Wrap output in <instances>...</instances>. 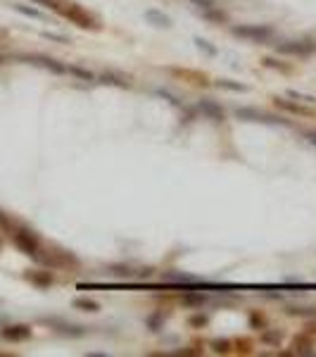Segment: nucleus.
<instances>
[{"mask_svg":"<svg viewBox=\"0 0 316 357\" xmlns=\"http://www.w3.org/2000/svg\"><path fill=\"white\" fill-rule=\"evenodd\" d=\"M233 33L240 39L252 41V43H266L273 36V29L264 24H243V26H233Z\"/></svg>","mask_w":316,"mask_h":357,"instance_id":"f257e3e1","label":"nucleus"},{"mask_svg":"<svg viewBox=\"0 0 316 357\" xmlns=\"http://www.w3.org/2000/svg\"><path fill=\"white\" fill-rule=\"evenodd\" d=\"M60 12L67 17L69 22H74L76 26H81V29H98V22H95V17L88 15V12H86L81 5H69V8H62Z\"/></svg>","mask_w":316,"mask_h":357,"instance_id":"f03ea898","label":"nucleus"},{"mask_svg":"<svg viewBox=\"0 0 316 357\" xmlns=\"http://www.w3.org/2000/svg\"><path fill=\"white\" fill-rule=\"evenodd\" d=\"M15 243H17V248L24 250L26 255L38 257V238H36L31 231H17L15 233Z\"/></svg>","mask_w":316,"mask_h":357,"instance_id":"7ed1b4c3","label":"nucleus"},{"mask_svg":"<svg viewBox=\"0 0 316 357\" xmlns=\"http://www.w3.org/2000/svg\"><path fill=\"white\" fill-rule=\"evenodd\" d=\"M278 53H288V55H311L316 50V43L311 41H288V43H281Z\"/></svg>","mask_w":316,"mask_h":357,"instance_id":"20e7f679","label":"nucleus"},{"mask_svg":"<svg viewBox=\"0 0 316 357\" xmlns=\"http://www.w3.org/2000/svg\"><path fill=\"white\" fill-rule=\"evenodd\" d=\"M0 336L5 338V341H12V343H19V341H26L31 336V326L26 324H12V326H5Z\"/></svg>","mask_w":316,"mask_h":357,"instance_id":"39448f33","label":"nucleus"},{"mask_svg":"<svg viewBox=\"0 0 316 357\" xmlns=\"http://www.w3.org/2000/svg\"><path fill=\"white\" fill-rule=\"evenodd\" d=\"M22 60L33 62V64H41V67H46V69L55 72V74H64V72H69V67H64V64H60L57 60H53V57H46V55H29V57H22Z\"/></svg>","mask_w":316,"mask_h":357,"instance_id":"423d86ee","label":"nucleus"},{"mask_svg":"<svg viewBox=\"0 0 316 357\" xmlns=\"http://www.w3.org/2000/svg\"><path fill=\"white\" fill-rule=\"evenodd\" d=\"M48 326H55L60 334H67V336H74V338H78V336L86 334L84 326H76V324H67V322H62V319H55V317H46L43 319Z\"/></svg>","mask_w":316,"mask_h":357,"instance_id":"0eeeda50","label":"nucleus"},{"mask_svg":"<svg viewBox=\"0 0 316 357\" xmlns=\"http://www.w3.org/2000/svg\"><path fill=\"white\" fill-rule=\"evenodd\" d=\"M235 117H238V119H247V122H266V124L283 122L281 117H278V119H273V117L264 115V112H257V110H252V108H238V110H235Z\"/></svg>","mask_w":316,"mask_h":357,"instance_id":"6e6552de","label":"nucleus"},{"mask_svg":"<svg viewBox=\"0 0 316 357\" xmlns=\"http://www.w3.org/2000/svg\"><path fill=\"white\" fill-rule=\"evenodd\" d=\"M200 110L209 117V119H214V122H221V119H224V110L219 108L216 102H212V100H202L200 102Z\"/></svg>","mask_w":316,"mask_h":357,"instance_id":"1a4fd4ad","label":"nucleus"},{"mask_svg":"<svg viewBox=\"0 0 316 357\" xmlns=\"http://www.w3.org/2000/svg\"><path fill=\"white\" fill-rule=\"evenodd\" d=\"M145 19L150 24H154V26H169L171 19L164 12H160V10H145Z\"/></svg>","mask_w":316,"mask_h":357,"instance_id":"9d476101","label":"nucleus"},{"mask_svg":"<svg viewBox=\"0 0 316 357\" xmlns=\"http://www.w3.org/2000/svg\"><path fill=\"white\" fill-rule=\"evenodd\" d=\"M26 279H29L31 283L41 286V288H48L50 283H53V276H50V272H29V274H26Z\"/></svg>","mask_w":316,"mask_h":357,"instance_id":"9b49d317","label":"nucleus"},{"mask_svg":"<svg viewBox=\"0 0 316 357\" xmlns=\"http://www.w3.org/2000/svg\"><path fill=\"white\" fill-rule=\"evenodd\" d=\"M74 307H76V310H84V312H98L100 310V305L95 303V300H91V298H76V300H74Z\"/></svg>","mask_w":316,"mask_h":357,"instance_id":"f8f14e48","label":"nucleus"},{"mask_svg":"<svg viewBox=\"0 0 316 357\" xmlns=\"http://www.w3.org/2000/svg\"><path fill=\"white\" fill-rule=\"evenodd\" d=\"M207 303V295L205 293H185L183 295V305H195V307H200V305Z\"/></svg>","mask_w":316,"mask_h":357,"instance_id":"ddd939ff","label":"nucleus"},{"mask_svg":"<svg viewBox=\"0 0 316 357\" xmlns=\"http://www.w3.org/2000/svg\"><path fill=\"white\" fill-rule=\"evenodd\" d=\"M17 12H22V15L31 17V19H46V15L43 12H38V10H33V8H26V5H15Z\"/></svg>","mask_w":316,"mask_h":357,"instance_id":"4468645a","label":"nucleus"},{"mask_svg":"<svg viewBox=\"0 0 316 357\" xmlns=\"http://www.w3.org/2000/svg\"><path fill=\"white\" fill-rule=\"evenodd\" d=\"M202 15L207 17L209 22H226V15H224V12H221V10H216V8L202 10Z\"/></svg>","mask_w":316,"mask_h":357,"instance_id":"2eb2a0df","label":"nucleus"},{"mask_svg":"<svg viewBox=\"0 0 316 357\" xmlns=\"http://www.w3.org/2000/svg\"><path fill=\"white\" fill-rule=\"evenodd\" d=\"M102 81L105 84H116V86H122V88H126L129 86V81L122 77H116V74H102Z\"/></svg>","mask_w":316,"mask_h":357,"instance_id":"dca6fc26","label":"nucleus"},{"mask_svg":"<svg viewBox=\"0 0 316 357\" xmlns=\"http://www.w3.org/2000/svg\"><path fill=\"white\" fill-rule=\"evenodd\" d=\"M216 86H219V88H226V91H245L243 84H235V81H228V79H221Z\"/></svg>","mask_w":316,"mask_h":357,"instance_id":"f3484780","label":"nucleus"},{"mask_svg":"<svg viewBox=\"0 0 316 357\" xmlns=\"http://www.w3.org/2000/svg\"><path fill=\"white\" fill-rule=\"evenodd\" d=\"M195 46L200 48V50H205L207 55H216V48L209 46V41H205V39H195Z\"/></svg>","mask_w":316,"mask_h":357,"instance_id":"a211bd4d","label":"nucleus"},{"mask_svg":"<svg viewBox=\"0 0 316 357\" xmlns=\"http://www.w3.org/2000/svg\"><path fill=\"white\" fill-rule=\"evenodd\" d=\"M290 98H295V100H302V102H307V105H311V102H316L314 95H307V93H297V91H290Z\"/></svg>","mask_w":316,"mask_h":357,"instance_id":"6ab92c4d","label":"nucleus"},{"mask_svg":"<svg viewBox=\"0 0 316 357\" xmlns=\"http://www.w3.org/2000/svg\"><path fill=\"white\" fill-rule=\"evenodd\" d=\"M167 279L169 281H185V283H195V276H188V274H167Z\"/></svg>","mask_w":316,"mask_h":357,"instance_id":"aec40b11","label":"nucleus"},{"mask_svg":"<svg viewBox=\"0 0 316 357\" xmlns=\"http://www.w3.org/2000/svg\"><path fill=\"white\" fill-rule=\"evenodd\" d=\"M290 314H300V317H314L316 312L314 310H307V307H290Z\"/></svg>","mask_w":316,"mask_h":357,"instance_id":"412c9836","label":"nucleus"},{"mask_svg":"<svg viewBox=\"0 0 316 357\" xmlns=\"http://www.w3.org/2000/svg\"><path fill=\"white\" fill-rule=\"evenodd\" d=\"M212 348H214V352H228V350H231V343L228 341H214L212 343Z\"/></svg>","mask_w":316,"mask_h":357,"instance_id":"4be33fe9","label":"nucleus"},{"mask_svg":"<svg viewBox=\"0 0 316 357\" xmlns=\"http://www.w3.org/2000/svg\"><path fill=\"white\" fill-rule=\"evenodd\" d=\"M69 72H71V74H76V77H81V79H88V81L93 79L91 72H88V69H81V67H69Z\"/></svg>","mask_w":316,"mask_h":357,"instance_id":"5701e85b","label":"nucleus"},{"mask_svg":"<svg viewBox=\"0 0 316 357\" xmlns=\"http://www.w3.org/2000/svg\"><path fill=\"white\" fill-rule=\"evenodd\" d=\"M33 3H38V5H43V8L55 10V12H60V10H62V5H57L55 0H33Z\"/></svg>","mask_w":316,"mask_h":357,"instance_id":"b1692460","label":"nucleus"},{"mask_svg":"<svg viewBox=\"0 0 316 357\" xmlns=\"http://www.w3.org/2000/svg\"><path fill=\"white\" fill-rule=\"evenodd\" d=\"M278 105H281V108H286V110H290V112H302V108L300 105H295V102H288V100H281V98H278Z\"/></svg>","mask_w":316,"mask_h":357,"instance_id":"393cba45","label":"nucleus"},{"mask_svg":"<svg viewBox=\"0 0 316 357\" xmlns=\"http://www.w3.org/2000/svg\"><path fill=\"white\" fill-rule=\"evenodd\" d=\"M307 348H309V343L304 341V338H300V341L295 338V350H300V352H307V355H311V350H307Z\"/></svg>","mask_w":316,"mask_h":357,"instance_id":"a878e982","label":"nucleus"},{"mask_svg":"<svg viewBox=\"0 0 316 357\" xmlns=\"http://www.w3.org/2000/svg\"><path fill=\"white\" fill-rule=\"evenodd\" d=\"M160 324H162V317H160V314H152V317L147 319V326H150L152 331H157V329H160Z\"/></svg>","mask_w":316,"mask_h":357,"instance_id":"bb28decb","label":"nucleus"},{"mask_svg":"<svg viewBox=\"0 0 316 357\" xmlns=\"http://www.w3.org/2000/svg\"><path fill=\"white\" fill-rule=\"evenodd\" d=\"M207 324V317L205 314H193L190 317V326H205Z\"/></svg>","mask_w":316,"mask_h":357,"instance_id":"cd10ccee","label":"nucleus"},{"mask_svg":"<svg viewBox=\"0 0 316 357\" xmlns=\"http://www.w3.org/2000/svg\"><path fill=\"white\" fill-rule=\"evenodd\" d=\"M193 5H198L200 10H209V8H214V0H190Z\"/></svg>","mask_w":316,"mask_h":357,"instance_id":"c85d7f7f","label":"nucleus"},{"mask_svg":"<svg viewBox=\"0 0 316 357\" xmlns=\"http://www.w3.org/2000/svg\"><path fill=\"white\" fill-rule=\"evenodd\" d=\"M262 338L266 343H273V345H278V341H281V336H278V334H264Z\"/></svg>","mask_w":316,"mask_h":357,"instance_id":"c756f323","label":"nucleus"},{"mask_svg":"<svg viewBox=\"0 0 316 357\" xmlns=\"http://www.w3.org/2000/svg\"><path fill=\"white\" fill-rule=\"evenodd\" d=\"M48 39H53V41H60V43H69V39H64V36H57V33H46Z\"/></svg>","mask_w":316,"mask_h":357,"instance_id":"7c9ffc66","label":"nucleus"},{"mask_svg":"<svg viewBox=\"0 0 316 357\" xmlns=\"http://www.w3.org/2000/svg\"><path fill=\"white\" fill-rule=\"evenodd\" d=\"M0 226H8V217H5L3 212H0Z\"/></svg>","mask_w":316,"mask_h":357,"instance_id":"2f4dec72","label":"nucleus"},{"mask_svg":"<svg viewBox=\"0 0 316 357\" xmlns=\"http://www.w3.org/2000/svg\"><path fill=\"white\" fill-rule=\"evenodd\" d=\"M307 138H309V140H311V143H314V146H316V131H311V133H307Z\"/></svg>","mask_w":316,"mask_h":357,"instance_id":"473e14b6","label":"nucleus"},{"mask_svg":"<svg viewBox=\"0 0 316 357\" xmlns=\"http://www.w3.org/2000/svg\"><path fill=\"white\" fill-rule=\"evenodd\" d=\"M0 62H3V57H0Z\"/></svg>","mask_w":316,"mask_h":357,"instance_id":"72a5a7b5","label":"nucleus"}]
</instances>
